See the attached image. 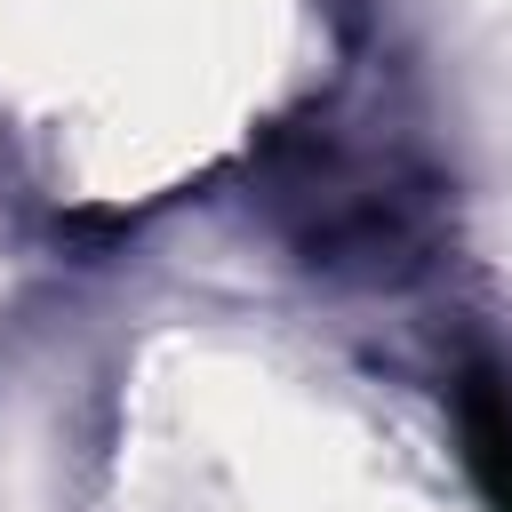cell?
Instances as JSON below:
<instances>
[{
    "label": "cell",
    "instance_id": "1",
    "mask_svg": "<svg viewBox=\"0 0 512 512\" xmlns=\"http://www.w3.org/2000/svg\"><path fill=\"white\" fill-rule=\"evenodd\" d=\"M456 424H464V464H472L488 512H512V384L472 368L456 384Z\"/></svg>",
    "mask_w": 512,
    "mask_h": 512
}]
</instances>
